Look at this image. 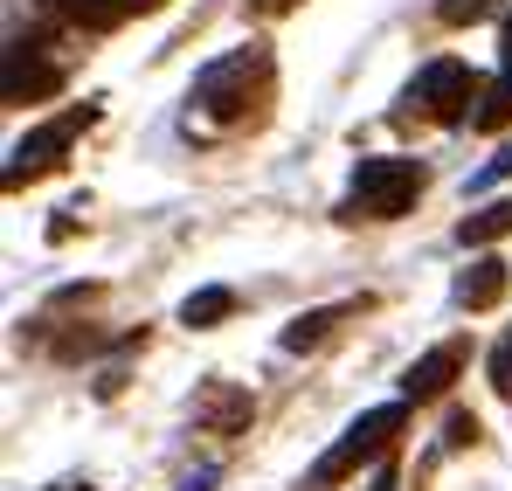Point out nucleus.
Instances as JSON below:
<instances>
[{"instance_id":"obj_14","label":"nucleus","mask_w":512,"mask_h":491,"mask_svg":"<svg viewBox=\"0 0 512 491\" xmlns=\"http://www.w3.org/2000/svg\"><path fill=\"white\" fill-rule=\"evenodd\" d=\"M436 14H443L450 28H464V21H485V14H492V0H443Z\"/></svg>"},{"instance_id":"obj_3","label":"nucleus","mask_w":512,"mask_h":491,"mask_svg":"<svg viewBox=\"0 0 512 491\" xmlns=\"http://www.w3.org/2000/svg\"><path fill=\"white\" fill-rule=\"evenodd\" d=\"M263 77H270V56H263V49H236V56H222V63H208V70L194 77V104H201L208 118L236 125L243 104H250V83H263Z\"/></svg>"},{"instance_id":"obj_12","label":"nucleus","mask_w":512,"mask_h":491,"mask_svg":"<svg viewBox=\"0 0 512 491\" xmlns=\"http://www.w3.org/2000/svg\"><path fill=\"white\" fill-rule=\"evenodd\" d=\"M471 125H478V132H499V125H512V70H506L499 83H492L485 97H478V111H471Z\"/></svg>"},{"instance_id":"obj_8","label":"nucleus","mask_w":512,"mask_h":491,"mask_svg":"<svg viewBox=\"0 0 512 491\" xmlns=\"http://www.w3.org/2000/svg\"><path fill=\"white\" fill-rule=\"evenodd\" d=\"M506 284H512L506 263H499V256H478V263L457 277V305H464V312H492V305L506 298Z\"/></svg>"},{"instance_id":"obj_17","label":"nucleus","mask_w":512,"mask_h":491,"mask_svg":"<svg viewBox=\"0 0 512 491\" xmlns=\"http://www.w3.org/2000/svg\"><path fill=\"white\" fill-rule=\"evenodd\" d=\"M499 173H512V146L499 153V160H492V180H499Z\"/></svg>"},{"instance_id":"obj_9","label":"nucleus","mask_w":512,"mask_h":491,"mask_svg":"<svg viewBox=\"0 0 512 491\" xmlns=\"http://www.w3.org/2000/svg\"><path fill=\"white\" fill-rule=\"evenodd\" d=\"M506 236H512V201H485L478 215H464V222H457V243H464V249L506 243Z\"/></svg>"},{"instance_id":"obj_5","label":"nucleus","mask_w":512,"mask_h":491,"mask_svg":"<svg viewBox=\"0 0 512 491\" xmlns=\"http://www.w3.org/2000/svg\"><path fill=\"white\" fill-rule=\"evenodd\" d=\"M90 125V111H70V118H56V125H42V132H28L21 146H14V166H7V187H21V180H35V173H49L56 153L77 139Z\"/></svg>"},{"instance_id":"obj_18","label":"nucleus","mask_w":512,"mask_h":491,"mask_svg":"<svg viewBox=\"0 0 512 491\" xmlns=\"http://www.w3.org/2000/svg\"><path fill=\"white\" fill-rule=\"evenodd\" d=\"M374 491H395V471H381V478H374Z\"/></svg>"},{"instance_id":"obj_19","label":"nucleus","mask_w":512,"mask_h":491,"mask_svg":"<svg viewBox=\"0 0 512 491\" xmlns=\"http://www.w3.org/2000/svg\"><path fill=\"white\" fill-rule=\"evenodd\" d=\"M506 70H512V14H506Z\"/></svg>"},{"instance_id":"obj_15","label":"nucleus","mask_w":512,"mask_h":491,"mask_svg":"<svg viewBox=\"0 0 512 491\" xmlns=\"http://www.w3.org/2000/svg\"><path fill=\"white\" fill-rule=\"evenodd\" d=\"M492 381H499V395H512V332L492 346Z\"/></svg>"},{"instance_id":"obj_6","label":"nucleus","mask_w":512,"mask_h":491,"mask_svg":"<svg viewBox=\"0 0 512 491\" xmlns=\"http://www.w3.org/2000/svg\"><path fill=\"white\" fill-rule=\"evenodd\" d=\"M457 374H464V346L443 339V346H429L423 360H409V374H402V402H436V395H450Z\"/></svg>"},{"instance_id":"obj_11","label":"nucleus","mask_w":512,"mask_h":491,"mask_svg":"<svg viewBox=\"0 0 512 491\" xmlns=\"http://www.w3.org/2000/svg\"><path fill=\"white\" fill-rule=\"evenodd\" d=\"M346 319V305H326V312H305L284 326V353H305V346H326V332Z\"/></svg>"},{"instance_id":"obj_2","label":"nucleus","mask_w":512,"mask_h":491,"mask_svg":"<svg viewBox=\"0 0 512 491\" xmlns=\"http://www.w3.org/2000/svg\"><path fill=\"white\" fill-rule=\"evenodd\" d=\"M409 422V402H381V409H367V415H353L346 422V436L312 464V485H340V478H353L360 464H374L388 443H395V429Z\"/></svg>"},{"instance_id":"obj_4","label":"nucleus","mask_w":512,"mask_h":491,"mask_svg":"<svg viewBox=\"0 0 512 491\" xmlns=\"http://www.w3.org/2000/svg\"><path fill=\"white\" fill-rule=\"evenodd\" d=\"M471 97H478V77H471V63H457V56H436V63H423V70H416V83H409V111L423 104L429 118H443V125L471 118V111H464Z\"/></svg>"},{"instance_id":"obj_16","label":"nucleus","mask_w":512,"mask_h":491,"mask_svg":"<svg viewBox=\"0 0 512 491\" xmlns=\"http://www.w3.org/2000/svg\"><path fill=\"white\" fill-rule=\"evenodd\" d=\"M250 7H263V14H284V7H298V0H250Z\"/></svg>"},{"instance_id":"obj_10","label":"nucleus","mask_w":512,"mask_h":491,"mask_svg":"<svg viewBox=\"0 0 512 491\" xmlns=\"http://www.w3.org/2000/svg\"><path fill=\"white\" fill-rule=\"evenodd\" d=\"M236 312V291H222V284H208V291H194L187 305H180V326L187 332H215L222 319Z\"/></svg>"},{"instance_id":"obj_1","label":"nucleus","mask_w":512,"mask_h":491,"mask_svg":"<svg viewBox=\"0 0 512 491\" xmlns=\"http://www.w3.org/2000/svg\"><path fill=\"white\" fill-rule=\"evenodd\" d=\"M429 187L423 160H402V153H374V160L353 166V187H346L340 215L346 222H395L416 208V194Z\"/></svg>"},{"instance_id":"obj_13","label":"nucleus","mask_w":512,"mask_h":491,"mask_svg":"<svg viewBox=\"0 0 512 491\" xmlns=\"http://www.w3.org/2000/svg\"><path fill=\"white\" fill-rule=\"evenodd\" d=\"M132 0H63V14L70 21H90V28H104V21H118Z\"/></svg>"},{"instance_id":"obj_7","label":"nucleus","mask_w":512,"mask_h":491,"mask_svg":"<svg viewBox=\"0 0 512 491\" xmlns=\"http://www.w3.org/2000/svg\"><path fill=\"white\" fill-rule=\"evenodd\" d=\"M194 422H201V429H215V436H236V429L250 422V395H243L236 381H208V388H201V402H194Z\"/></svg>"},{"instance_id":"obj_20","label":"nucleus","mask_w":512,"mask_h":491,"mask_svg":"<svg viewBox=\"0 0 512 491\" xmlns=\"http://www.w3.org/2000/svg\"><path fill=\"white\" fill-rule=\"evenodd\" d=\"M63 491H90V485H63Z\"/></svg>"}]
</instances>
